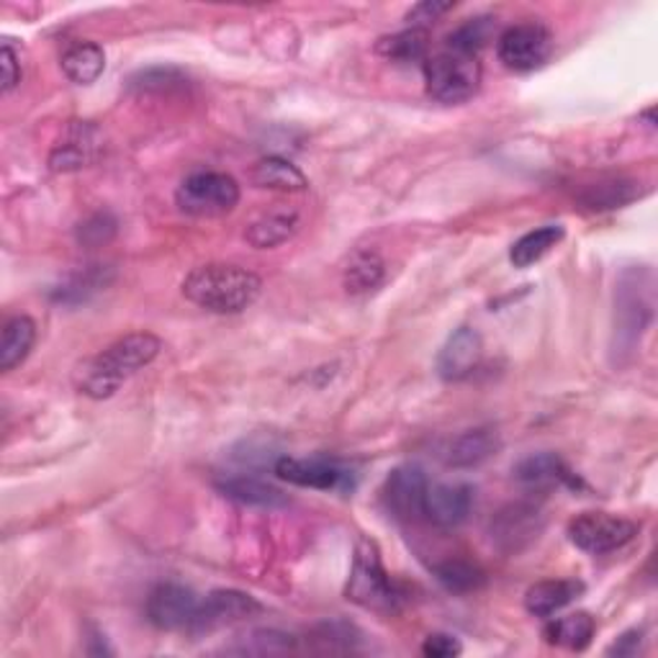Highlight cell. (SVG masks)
Segmentation results:
<instances>
[{
    "mask_svg": "<svg viewBox=\"0 0 658 658\" xmlns=\"http://www.w3.org/2000/svg\"><path fill=\"white\" fill-rule=\"evenodd\" d=\"M263 280L253 270L229 263L201 265L183 280V296L214 315H239L258 301Z\"/></svg>",
    "mask_w": 658,
    "mask_h": 658,
    "instance_id": "1",
    "label": "cell"
},
{
    "mask_svg": "<svg viewBox=\"0 0 658 658\" xmlns=\"http://www.w3.org/2000/svg\"><path fill=\"white\" fill-rule=\"evenodd\" d=\"M160 350H163V342L152 332L126 335L85 366L78 387L91 399L114 397L130 376L160 356Z\"/></svg>",
    "mask_w": 658,
    "mask_h": 658,
    "instance_id": "2",
    "label": "cell"
},
{
    "mask_svg": "<svg viewBox=\"0 0 658 658\" xmlns=\"http://www.w3.org/2000/svg\"><path fill=\"white\" fill-rule=\"evenodd\" d=\"M345 594H348L350 602L373 609V613H397L401 602H404V594L383 568L379 545L368 541V537H360Z\"/></svg>",
    "mask_w": 658,
    "mask_h": 658,
    "instance_id": "3",
    "label": "cell"
},
{
    "mask_svg": "<svg viewBox=\"0 0 658 658\" xmlns=\"http://www.w3.org/2000/svg\"><path fill=\"white\" fill-rule=\"evenodd\" d=\"M428 93L440 103H463L476 95L481 85V62L461 52H440L424 62Z\"/></svg>",
    "mask_w": 658,
    "mask_h": 658,
    "instance_id": "4",
    "label": "cell"
},
{
    "mask_svg": "<svg viewBox=\"0 0 658 658\" xmlns=\"http://www.w3.org/2000/svg\"><path fill=\"white\" fill-rule=\"evenodd\" d=\"M175 204L183 214L198 219L224 216L239 204V186L227 173H194L178 186Z\"/></svg>",
    "mask_w": 658,
    "mask_h": 658,
    "instance_id": "5",
    "label": "cell"
},
{
    "mask_svg": "<svg viewBox=\"0 0 658 658\" xmlns=\"http://www.w3.org/2000/svg\"><path fill=\"white\" fill-rule=\"evenodd\" d=\"M638 535V525L633 520L607 515V512H584L568 523V537L576 548L594 553H613L628 545Z\"/></svg>",
    "mask_w": 658,
    "mask_h": 658,
    "instance_id": "6",
    "label": "cell"
},
{
    "mask_svg": "<svg viewBox=\"0 0 658 658\" xmlns=\"http://www.w3.org/2000/svg\"><path fill=\"white\" fill-rule=\"evenodd\" d=\"M553 52V34L543 23H517L496 42V54L507 70L530 72L545 65Z\"/></svg>",
    "mask_w": 658,
    "mask_h": 658,
    "instance_id": "7",
    "label": "cell"
},
{
    "mask_svg": "<svg viewBox=\"0 0 658 658\" xmlns=\"http://www.w3.org/2000/svg\"><path fill=\"white\" fill-rule=\"evenodd\" d=\"M545 530V515L537 504L530 502H515L507 504V507L500 510L489 525V533H492V543L502 553H523L530 548L541 533Z\"/></svg>",
    "mask_w": 658,
    "mask_h": 658,
    "instance_id": "8",
    "label": "cell"
},
{
    "mask_svg": "<svg viewBox=\"0 0 658 658\" xmlns=\"http://www.w3.org/2000/svg\"><path fill=\"white\" fill-rule=\"evenodd\" d=\"M263 605L250 594L237 589H216L208 594L204 602H198L196 617L191 623V633H212L227 625L250 620L253 615H258Z\"/></svg>",
    "mask_w": 658,
    "mask_h": 658,
    "instance_id": "9",
    "label": "cell"
},
{
    "mask_svg": "<svg viewBox=\"0 0 658 658\" xmlns=\"http://www.w3.org/2000/svg\"><path fill=\"white\" fill-rule=\"evenodd\" d=\"M430 481L424 476L420 465H399L389 473L387 484H383V502L389 512L404 523L424 517V494H428Z\"/></svg>",
    "mask_w": 658,
    "mask_h": 658,
    "instance_id": "10",
    "label": "cell"
},
{
    "mask_svg": "<svg viewBox=\"0 0 658 658\" xmlns=\"http://www.w3.org/2000/svg\"><path fill=\"white\" fill-rule=\"evenodd\" d=\"M198 609L194 589L183 584H160L147 597V620L157 630H188Z\"/></svg>",
    "mask_w": 658,
    "mask_h": 658,
    "instance_id": "11",
    "label": "cell"
},
{
    "mask_svg": "<svg viewBox=\"0 0 658 658\" xmlns=\"http://www.w3.org/2000/svg\"><path fill=\"white\" fill-rule=\"evenodd\" d=\"M278 479L288 481V484L304 486V489H322V492H345L352 489V471L342 469L340 463L325 461V459H278L273 465Z\"/></svg>",
    "mask_w": 658,
    "mask_h": 658,
    "instance_id": "12",
    "label": "cell"
},
{
    "mask_svg": "<svg viewBox=\"0 0 658 658\" xmlns=\"http://www.w3.org/2000/svg\"><path fill=\"white\" fill-rule=\"evenodd\" d=\"M484 358V340L473 327H461L448 337L438 356V376L443 381H465Z\"/></svg>",
    "mask_w": 658,
    "mask_h": 658,
    "instance_id": "13",
    "label": "cell"
},
{
    "mask_svg": "<svg viewBox=\"0 0 658 658\" xmlns=\"http://www.w3.org/2000/svg\"><path fill=\"white\" fill-rule=\"evenodd\" d=\"M473 507V486L469 484H430L424 494V517L435 527L453 530L463 525Z\"/></svg>",
    "mask_w": 658,
    "mask_h": 658,
    "instance_id": "14",
    "label": "cell"
},
{
    "mask_svg": "<svg viewBox=\"0 0 658 658\" xmlns=\"http://www.w3.org/2000/svg\"><path fill=\"white\" fill-rule=\"evenodd\" d=\"M517 484H523L530 492H551L561 486H579L576 473L568 469L564 459L556 453H535L515 465Z\"/></svg>",
    "mask_w": 658,
    "mask_h": 658,
    "instance_id": "15",
    "label": "cell"
},
{
    "mask_svg": "<svg viewBox=\"0 0 658 658\" xmlns=\"http://www.w3.org/2000/svg\"><path fill=\"white\" fill-rule=\"evenodd\" d=\"M101 132L88 122H75L62 136V142L52 150L50 167L54 173H70L91 165L99 157Z\"/></svg>",
    "mask_w": 658,
    "mask_h": 658,
    "instance_id": "16",
    "label": "cell"
},
{
    "mask_svg": "<svg viewBox=\"0 0 658 658\" xmlns=\"http://www.w3.org/2000/svg\"><path fill=\"white\" fill-rule=\"evenodd\" d=\"M502 448V438L494 428H476L463 432L448 445L445 463L451 469H476L489 459H494Z\"/></svg>",
    "mask_w": 658,
    "mask_h": 658,
    "instance_id": "17",
    "label": "cell"
},
{
    "mask_svg": "<svg viewBox=\"0 0 658 658\" xmlns=\"http://www.w3.org/2000/svg\"><path fill=\"white\" fill-rule=\"evenodd\" d=\"M216 489L227 496V500H235L239 504H247V507H260V510H280L288 504V496L280 492V489L270 486L268 481L255 479V476H227L216 481Z\"/></svg>",
    "mask_w": 658,
    "mask_h": 658,
    "instance_id": "18",
    "label": "cell"
},
{
    "mask_svg": "<svg viewBox=\"0 0 658 658\" xmlns=\"http://www.w3.org/2000/svg\"><path fill=\"white\" fill-rule=\"evenodd\" d=\"M584 592V584L576 579H545L537 582L525 594V609L535 617H551L556 615L558 609L579 597Z\"/></svg>",
    "mask_w": 658,
    "mask_h": 658,
    "instance_id": "19",
    "label": "cell"
},
{
    "mask_svg": "<svg viewBox=\"0 0 658 658\" xmlns=\"http://www.w3.org/2000/svg\"><path fill=\"white\" fill-rule=\"evenodd\" d=\"M250 181L255 188L284 191V194H299L309 186L307 175L284 157H263L260 163H255Z\"/></svg>",
    "mask_w": 658,
    "mask_h": 658,
    "instance_id": "20",
    "label": "cell"
},
{
    "mask_svg": "<svg viewBox=\"0 0 658 658\" xmlns=\"http://www.w3.org/2000/svg\"><path fill=\"white\" fill-rule=\"evenodd\" d=\"M106 70V52L95 42H78L62 54V72L75 85H91Z\"/></svg>",
    "mask_w": 658,
    "mask_h": 658,
    "instance_id": "21",
    "label": "cell"
},
{
    "mask_svg": "<svg viewBox=\"0 0 658 658\" xmlns=\"http://www.w3.org/2000/svg\"><path fill=\"white\" fill-rule=\"evenodd\" d=\"M594 630H597V623H594L589 613H574L545 625L543 636L551 646L568 648V651H584L592 644Z\"/></svg>",
    "mask_w": 658,
    "mask_h": 658,
    "instance_id": "22",
    "label": "cell"
},
{
    "mask_svg": "<svg viewBox=\"0 0 658 658\" xmlns=\"http://www.w3.org/2000/svg\"><path fill=\"white\" fill-rule=\"evenodd\" d=\"M37 342V325L29 317H13L0 337V371H13L29 358Z\"/></svg>",
    "mask_w": 658,
    "mask_h": 658,
    "instance_id": "23",
    "label": "cell"
},
{
    "mask_svg": "<svg viewBox=\"0 0 658 658\" xmlns=\"http://www.w3.org/2000/svg\"><path fill=\"white\" fill-rule=\"evenodd\" d=\"M296 227H299V214L296 212H273L265 214L260 219H255L250 227H247L245 237L247 243L258 250H268V247L284 245L286 239L294 237Z\"/></svg>",
    "mask_w": 658,
    "mask_h": 658,
    "instance_id": "24",
    "label": "cell"
},
{
    "mask_svg": "<svg viewBox=\"0 0 658 658\" xmlns=\"http://www.w3.org/2000/svg\"><path fill=\"white\" fill-rule=\"evenodd\" d=\"M564 227L561 224H545V227L527 232L525 237H520L510 250V260L515 268H530V265L541 263L561 239H564Z\"/></svg>",
    "mask_w": 658,
    "mask_h": 658,
    "instance_id": "25",
    "label": "cell"
},
{
    "mask_svg": "<svg viewBox=\"0 0 658 658\" xmlns=\"http://www.w3.org/2000/svg\"><path fill=\"white\" fill-rule=\"evenodd\" d=\"M383 273H387V265H383L379 253L356 250L345 265V288H348V294H368L376 286H381Z\"/></svg>",
    "mask_w": 658,
    "mask_h": 658,
    "instance_id": "26",
    "label": "cell"
},
{
    "mask_svg": "<svg viewBox=\"0 0 658 658\" xmlns=\"http://www.w3.org/2000/svg\"><path fill=\"white\" fill-rule=\"evenodd\" d=\"M435 579L443 584L448 592L453 594H469L476 592L486 584L484 568L473 561L465 558H448L443 564L435 566Z\"/></svg>",
    "mask_w": 658,
    "mask_h": 658,
    "instance_id": "27",
    "label": "cell"
},
{
    "mask_svg": "<svg viewBox=\"0 0 658 658\" xmlns=\"http://www.w3.org/2000/svg\"><path fill=\"white\" fill-rule=\"evenodd\" d=\"M430 47V34L428 29H407L399 31L394 37H383L379 44H376V52L381 58L394 60V62H417L428 54Z\"/></svg>",
    "mask_w": 658,
    "mask_h": 658,
    "instance_id": "28",
    "label": "cell"
},
{
    "mask_svg": "<svg viewBox=\"0 0 658 658\" xmlns=\"http://www.w3.org/2000/svg\"><path fill=\"white\" fill-rule=\"evenodd\" d=\"M644 291H636V286L633 288H620V304H617V319H620V325H617V335L623 337H630V342H636V337L644 332V327L648 325V319H651V301H646Z\"/></svg>",
    "mask_w": 658,
    "mask_h": 658,
    "instance_id": "29",
    "label": "cell"
},
{
    "mask_svg": "<svg viewBox=\"0 0 658 658\" xmlns=\"http://www.w3.org/2000/svg\"><path fill=\"white\" fill-rule=\"evenodd\" d=\"M489 37H492V23H489V19H471L448 37V50L469 54V58H479V52L486 47Z\"/></svg>",
    "mask_w": 658,
    "mask_h": 658,
    "instance_id": "30",
    "label": "cell"
},
{
    "mask_svg": "<svg viewBox=\"0 0 658 658\" xmlns=\"http://www.w3.org/2000/svg\"><path fill=\"white\" fill-rule=\"evenodd\" d=\"M106 270H99V265L85 273H78V276H72L65 286H60L58 291H54V301H65V304H78V301H85L88 296L101 291L103 286H106V276H103Z\"/></svg>",
    "mask_w": 658,
    "mask_h": 658,
    "instance_id": "31",
    "label": "cell"
},
{
    "mask_svg": "<svg viewBox=\"0 0 658 658\" xmlns=\"http://www.w3.org/2000/svg\"><path fill=\"white\" fill-rule=\"evenodd\" d=\"M183 85H186V75L175 68H150L132 78V88L142 93H171Z\"/></svg>",
    "mask_w": 658,
    "mask_h": 658,
    "instance_id": "32",
    "label": "cell"
},
{
    "mask_svg": "<svg viewBox=\"0 0 658 658\" xmlns=\"http://www.w3.org/2000/svg\"><path fill=\"white\" fill-rule=\"evenodd\" d=\"M116 219L111 216L109 212H99L93 214L91 219H85L83 224L78 227V243L85 245V247H101L114 239L116 235Z\"/></svg>",
    "mask_w": 658,
    "mask_h": 658,
    "instance_id": "33",
    "label": "cell"
},
{
    "mask_svg": "<svg viewBox=\"0 0 658 658\" xmlns=\"http://www.w3.org/2000/svg\"><path fill=\"white\" fill-rule=\"evenodd\" d=\"M638 194L633 191L628 183H609V186H597L592 188L587 196H584V204L592 208H615L628 204V201L636 198Z\"/></svg>",
    "mask_w": 658,
    "mask_h": 658,
    "instance_id": "34",
    "label": "cell"
},
{
    "mask_svg": "<svg viewBox=\"0 0 658 658\" xmlns=\"http://www.w3.org/2000/svg\"><path fill=\"white\" fill-rule=\"evenodd\" d=\"M352 633L356 628L348 623H327L319 628L315 640L319 644V651H352V644H356Z\"/></svg>",
    "mask_w": 658,
    "mask_h": 658,
    "instance_id": "35",
    "label": "cell"
},
{
    "mask_svg": "<svg viewBox=\"0 0 658 658\" xmlns=\"http://www.w3.org/2000/svg\"><path fill=\"white\" fill-rule=\"evenodd\" d=\"M461 651L463 646L459 644V638L448 636V633H432L422 644V654L428 658H453L461 656Z\"/></svg>",
    "mask_w": 658,
    "mask_h": 658,
    "instance_id": "36",
    "label": "cell"
},
{
    "mask_svg": "<svg viewBox=\"0 0 658 658\" xmlns=\"http://www.w3.org/2000/svg\"><path fill=\"white\" fill-rule=\"evenodd\" d=\"M453 11V3H438V0H424V3L414 6L412 11L407 13V21H412L414 29H422V23L438 21L440 16Z\"/></svg>",
    "mask_w": 658,
    "mask_h": 658,
    "instance_id": "37",
    "label": "cell"
},
{
    "mask_svg": "<svg viewBox=\"0 0 658 658\" xmlns=\"http://www.w3.org/2000/svg\"><path fill=\"white\" fill-rule=\"evenodd\" d=\"M253 638H255V644H258L260 654L288 651V648L294 646L291 636H284V633H276V630H258Z\"/></svg>",
    "mask_w": 658,
    "mask_h": 658,
    "instance_id": "38",
    "label": "cell"
},
{
    "mask_svg": "<svg viewBox=\"0 0 658 658\" xmlns=\"http://www.w3.org/2000/svg\"><path fill=\"white\" fill-rule=\"evenodd\" d=\"M640 648H644V630H628L625 636L617 638L615 644L607 648V656L630 658V656H638Z\"/></svg>",
    "mask_w": 658,
    "mask_h": 658,
    "instance_id": "39",
    "label": "cell"
},
{
    "mask_svg": "<svg viewBox=\"0 0 658 658\" xmlns=\"http://www.w3.org/2000/svg\"><path fill=\"white\" fill-rule=\"evenodd\" d=\"M19 83H21L19 58H16L13 47L6 42L3 44V93H11Z\"/></svg>",
    "mask_w": 658,
    "mask_h": 658,
    "instance_id": "40",
    "label": "cell"
}]
</instances>
